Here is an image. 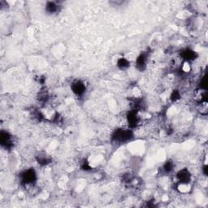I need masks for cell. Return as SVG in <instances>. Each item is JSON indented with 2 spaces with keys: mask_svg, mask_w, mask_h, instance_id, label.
Here are the masks:
<instances>
[{
  "mask_svg": "<svg viewBox=\"0 0 208 208\" xmlns=\"http://www.w3.org/2000/svg\"><path fill=\"white\" fill-rule=\"evenodd\" d=\"M72 90L77 95H82L85 91V85L81 81H77L72 84Z\"/></svg>",
  "mask_w": 208,
  "mask_h": 208,
  "instance_id": "cell-1",
  "label": "cell"
},
{
  "mask_svg": "<svg viewBox=\"0 0 208 208\" xmlns=\"http://www.w3.org/2000/svg\"><path fill=\"white\" fill-rule=\"evenodd\" d=\"M146 61H147V58H146V55L145 54H142L137 58H136V65L138 69L142 70L146 68Z\"/></svg>",
  "mask_w": 208,
  "mask_h": 208,
  "instance_id": "cell-2",
  "label": "cell"
},
{
  "mask_svg": "<svg viewBox=\"0 0 208 208\" xmlns=\"http://www.w3.org/2000/svg\"><path fill=\"white\" fill-rule=\"evenodd\" d=\"M130 62L125 58V57H123V58H120L118 61H117V65L118 67L121 69H124L129 67V65Z\"/></svg>",
  "mask_w": 208,
  "mask_h": 208,
  "instance_id": "cell-3",
  "label": "cell"
},
{
  "mask_svg": "<svg viewBox=\"0 0 208 208\" xmlns=\"http://www.w3.org/2000/svg\"><path fill=\"white\" fill-rule=\"evenodd\" d=\"M192 70V65L190 64V62L184 61L181 65V71L183 73H188Z\"/></svg>",
  "mask_w": 208,
  "mask_h": 208,
  "instance_id": "cell-4",
  "label": "cell"
},
{
  "mask_svg": "<svg viewBox=\"0 0 208 208\" xmlns=\"http://www.w3.org/2000/svg\"><path fill=\"white\" fill-rule=\"evenodd\" d=\"M46 10L51 13L55 12L57 11V6L54 3H49L48 5L46 6Z\"/></svg>",
  "mask_w": 208,
  "mask_h": 208,
  "instance_id": "cell-5",
  "label": "cell"
}]
</instances>
